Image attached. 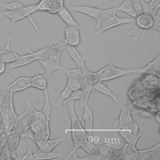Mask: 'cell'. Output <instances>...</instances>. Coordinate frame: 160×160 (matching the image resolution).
<instances>
[{
	"mask_svg": "<svg viewBox=\"0 0 160 160\" xmlns=\"http://www.w3.org/2000/svg\"><path fill=\"white\" fill-rule=\"evenodd\" d=\"M66 104L68 112L71 119V138L74 146L72 151L76 152L78 148H81L86 141H88V136L82 126L81 118L78 117L75 113L74 108V101H69Z\"/></svg>",
	"mask_w": 160,
	"mask_h": 160,
	"instance_id": "obj_1",
	"label": "cell"
},
{
	"mask_svg": "<svg viewBox=\"0 0 160 160\" xmlns=\"http://www.w3.org/2000/svg\"><path fill=\"white\" fill-rule=\"evenodd\" d=\"M36 112V110L34 108L31 102L26 99L25 110L21 115L18 116L17 121L12 133H19L22 138H28V131L35 118Z\"/></svg>",
	"mask_w": 160,
	"mask_h": 160,
	"instance_id": "obj_2",
	"label": "cell"
},
{
	"mask_svg": "<svg viewBox=\"0 0 160 160\" xmlns=\"http://www.w3.org/2000/svg\"><path fill=\"white\" fill-rule=\"evenodd\" d=\"M36 11H38L37 4H32L27 6H24L22 8L18 10H14V11L4 10L2 12V14L4 16L11 19L12 28L13 27L14 24L16 22L27 18L29 19L32 27L34 28V29H35V31H36L38 32H39V30L36 23L31 17V14Z\"/></svg>",
	"mask_w": 160,
	"mask_h": 160,
	"instance_id": "obj_3",
	"label": "cell"
},
{
	"mask_svg": "<svg viewBox=\"0 0 160 160\" xmlns=\"http://www.w3.org/2000/svg\"><path fill=\"white\" fill-rule=\"evenodd\" d=\"M133 73H136V69H127L117 68L113 64L112 61H111L109 64L101 68L100 70L94 72L96 81L101 82L110 81Z\"/></svg>",
	"mask_w": 160,
	"mask_h": 160,
	"instance_id": "obj_4",
	"label": "cell"
},
{
	"mask_svg": "<svg viewBox=\"0 0 160 160\" xmlns=\"http://www.w3.org/2000/svg\"><path fill=\"white\" fill-rule=\"evenodd\" d=\"M17 116L13 103V93L4 88L0 94L1 119L13 120Z\"/></svg>",
	"mask_w": 160,
	"mask_h": 160,
	"instance_id": "obj_5",
	"label": "cell"
},
{
	"mask_svg": "<svg viewBox=\"0 0 160 160\" xmlns=\"http://www.w3.org/2000/svg\"><path fill=\"white\" fill-rule=\"evenodd\" d=\"M121 136L126 143L136 146L139 138L141 137L140 127L134 120L129 123L122 125L116 128Z\"/></svg>",
	"mask_w": 160,
	"mask_h": 160,
	"instance_id": "obj_6",
	"label": "cell"
},
{
	"mask_svg": "<svg viewBox=\"0 0 160 160\" xmlns=\"http://www.w3.org/2000/svg\"><path fill=\"white\" fill-rule=\"evenodd\" d=\"M46 49V46L39 49L36 51H32L29 49L27 48L26 50L28 51V53L27 54L23 56H19V58L13 62L11 63L9 66V68L14 69L22 66H24L28 65L36 60H38L40 58H41L44 53L45 52Z\"/></svg>",
	"mask_w": 160,
	"mask_h": 160,
	"instance_id": "obj_7",
	"label": "cell"
},
{
	"mask_svg": "<svg viewBox=\"0 0 160 160\" xmlns=\"http://www.w3.org/2000/svg\"><path fill=\"white\" fill-rule=\"evenodd\" d=\"M133 22H134V18H133L118 17L115 14L105 19L101 24L99 29L96 31L95 34L97 36H100L104 31L108 29L120 25L132 23Z\"/></svg>",
	"mask_w": 160,
	"mask_h": 160,
	"instance_id": "obj_8",
	"label": "cell"
},
{
	"mask_svg": "<svg viewBox=\"0 0 160 160\" xmlns=\"http://www.w3.org/2000/svg\"><path fill=\"white\" fill-rule=\"evenodd\" d=\"M57 32H58V29H56L52 34L51 41L49 42L48 45L46 46L45 52L44 53L42 57H45L50 59H52L53 61H55L58 62H60L61 54L62 52L64 50H65L66 45L65 44L63 41L55 45L52 44V42L54 40Z\"/></svg>",
	"mask_w": 160,
	"mask_h": 160,
	"instance_id": "obj_9",
	"label": "cell"
},
{
	"mask_svg": "<svg viewBox=\"0 0 160 160\" xmlns=\"http://www.w3.org/2000/svg\"><path fill=\"white\" fill-rule=\"evenodd\" d=\"M62 29L64 33V39L63 41L66 45L76 47L81 42V28L73 26H68L62 27Z\"/></svg>",
	"mask_w": 160,
	"mask_h": 160,
	"instance_id": "obj_10",
	"label": "cell"
},
{
	"mask_svg": "<svg viewBox=\"0 0 160 160\" xmlns=\"http://www.w3.org/2000/svg\"><path fill=\"white\" fill-rule=\"evenodd\" d=\"M31 77L30 76L19 77L4 89L14 94L17 92L24 91L31 87Z\"/></svg>",
	"mask_w": 160,
	"mask_h": 160,
	"instance_id": "obj_11",
	"label": "cell"
},
{
	"mask_svg": "<svg viewBox=\"0 0 160 160\" xmlns=\"http://www.w3.org/2000/svg\"><path fill=\"white\" fill-rule=\"evenodd\" d=\"M39 62L42 65L44 69V75L49 81L51 74L55 71L60 70L63 71L64 68L61 65L60 62L50 59L45 57H41L38 60Z\"/></svg>",
	"mask_w": 160,
	"mask_h": 160,
	"instance_id": "obj_12",
	"label": "cell"
},
{
	"mask_svg": "<svg viewBox=\"0 0 160 160\" xmlns=\"http://www.w3.org/2000/svg\"><path fill=\"white\" fill-rule=\"evenodd\" d=\"M33 140L38 146V151H51L59 143L66 139V137H61L54 139H36L34 138H30Z\"/></svg>",
	"mask_w": 160,
	"mask_h": 160,
	"instance_id": "obj_13",
	"label": "cell"
},
{
	"mask_svg": "<svg viewBox=\"0 0 160 160\" xmlns=\"http://www.w3.org/2000/svg\"><path fill=\"white\" fill-rule=\"evenodd\" d=\"M134 22L138 28L142 29L144 31L141 35L142 39L145 32L152 28L153 24V18L151 14L145 12H141L136 16L134 18Z\"/></svg>",
	"mask_w": 160,
	"mask_h": 160,
	"instance_id": "obj_14",
	"label": "cell"
},
{
	"mask_svg": "<svg viewBox=\"0 0 160 160\" xmlns=\"http://www.w3.org/2000/svg\"><path fill=\"white\" fill-rule=\"evenodd\" d=\"M160 56L158 55L153 61L149 62L145 67L136 69V73L155 76L159 78Z\"/></svg>",
	"mask_w": 160,
	"mask_h": 160,
	"instance_id": "obj_15",
	"label": "cell"
},
{
	"mask_svg": "<svg viewBox=\"0 0 160 160\" xmlns=\"http://www.w3.org/2000/svg\"><path fill=\"white\" fill-rule=\"evenodd\" d=\"M98 153L101 155L104 160L109 159H122L121 149L111 148L105 144L97 146Z\"/></svg>",
	"mask_w": 160,
	"mask_h": 160,
	"instance_id": "obj_16",
	"label": "cell"
},
{
	"mask_svg": "<svg viewBox=\"0 0 160 160\" xmlns=\"http://www.w3.org/2000/svg\"><path fill=\"white\" fill-rule=\"evenodd\" d=\"M140 160H159L160 144L158 143L154 146L146 149L138 150Z\"/></svg>",
	"mask_w": 160,
	"mask_h": 160,
	"instance_id": "obj_17",
	"label": "cell"
},
{
	"mask_svg": "<svg viewBox=\"0 0 160 160\" xmlns=\"http://www.w3.org/2000/svg\"><path fill=\"white\" fill-rule=\"evenodd\" d=\"M119 106L121 111L118 119L116 120L117 125L116 128L133 121L131 116V111L133 108V103H131L128 106H124L121 103Z\"/></svg>",
	"mask_w": 160,
	"mask_h": 160,
	"instance_id": "obj_18",
	"label": "cell"
},
{
	"mask_svg": "<svg viewBox=\"0 0 160 160\" xmlns=\"http://www.w3.org/2000/svg\"><path fill=\"white\" fill-rule=\"evenodd\" d=\"M65 50H66L70 57L72 58V59L76 64L77 68L82 70L87 69L86 67L85 66L84 63L86 58L79 54V52L77 51L76 47L66 45Z\"/></svg>",
	"mask_w": 160,
	"mask_h": 160,
	"instance_id": "obj_19",
	"label": "cell"
},
{
	"mask_svg": "<svg viewBox=\"0 0 160 160\" xmlns=\"http://www.w3.org/2000/svg\"><path fill=\"white\" fill-rule=\"evenodd\" d=\"M138 149L136 146L126 143L121 148L122 159L123 160H140L138 155Z\"/></svg>",
	"mask_w": 160,
	"mask_h": 160,
	"instance_id": "obj_20",
	"label": "cell"
},
{
	"mask_svg": "<svg viewBox=\"0 0 160 160\" xmlns=\"http://www.w3.org/2000/svg\"><path fill=\"white\" fill-rule=\"evenodd\" d=\"M84 108V113L82 116V119L85 124V131L89 136L92 135L93 123H94V117L93 113L91 109L88 106V104H85Z\"/></svg>",
	"mask_w": 160,
	"mask_h": 160,
	"instance_id": "obj_21",
	"label": "cell"
},
{
	"mask_svg": "<svg viewBox=\"0 0 160 160\" xmlns=\"http://www.w3.org/2000/svg\"><path fill=\"white\" fill-rule=\"evenodd\" d=\"M21 138H22L21 136L17 132L11 133V134L7 136V140H6V144L11 152V154L13 159H17L16 149L18 148V146Z\"/></svg>",
	"mask_w": 160,
	"mask_h": 160,
	"instance_id": "obj_22",
	"label": "cell"
},
{
	"mask_svg": "<svg viewBox=\"0 0 160 160\" xmlns=\"http://www.w3.org/2000/svg\"><path fill=\"white\" fill-rule=\"evenodd\" d=\"M72 9L76 12L86 14L95 19L102 11V9L89 6H77L73 7Z\"/></svg>",
	"mask_w": 160,
	"mask_h": 160,
	"instance_id": "obj_23",
	"label": "cell"
},
{
	"mask_svg": "<svg viewBox=\"0 0 160 160\" xmlns=\"http://www.w3.org/2000/svg\"><path fill=\"white\" fill-rule=\"evenodd\" d=\"M56 14L68 26H76L82 29V28L77 23L69 11L64 6H63Z\"/></svg>",
	"mask_w": 160,
	"mask_h": 160,
	"instance_id": "obj_24",
	"label": "cell"
},
{
	"mask_svg": "<svg viewBox=\"0 0 160 160\" xmlns=\"http://www.w3.org/2000/svg\"><path fill=\"white\" fill-rule=\"evenodd\" d=\"M92 91H96L99 92H101L103 94L108 96L119 105L121 104L117 96L106 85H104L102 82H101V81L96 82L92 86Z\"/></svg>",
	"mask_w": 160,
	"mask_h": 160,
	"instance_id": "obj_25",
	"label": "cell"
},
{
	"mask_svg": "<svg viewBox=\"0 0 160 160\" xmlns=\"http://www.w3.org/2000/svg\"><path fill=\"white\" fill-rule=\"evenodd\" d=\"M48 81H49L44 74H36L34 75L33 77H31V87L43 91L46 88H47Z\"/></svg>",
	"mask_w": 160,
	"mask_h": 160,
	"instance_id": "obj_26",
	"label": "cell"
},
{
	"mask_svg": "<svg viewBox=\"0 0 160 160\" xmlns=\"http://www.w3.org/2000/svg\"><path fill=\"white\" fill-rule=\"evenodd\" d=\"M118 11L116 8H111L106 9H102L101 12L96 19V31H98L102 22L107 18L116 14Z\"/></svg>",
	"mask_w": 160,
	"mask_h": 160,
	"instance_id": "obj_27",
	"label": "cell"
},
{
	"mask_svg": "<svg viewBox=\"0 0 160 160\" xmlns=\"http://www.w3.org/2000/svg\"><path fill=\"white\" fill-rule=\"evenodd\" d=\"M72 90L66 86L64 89L62 91V92L59 94L58 96V98L57 99V101L56 103L53 105H52V108H55L58 109L59 112H61V107L63 106V102L66 101V99L69 97L70 94L72 92Z\"/></svg>",
	"mask_w": 160,
	"mask_h": 160,
	"instance_id": "obj_28",
	"label": "cell"
},
{
	"mask_svg": "<svg viewBox=\"0 0 160 160\" xmlns=\"http://www.w3.org/2000/svg\"><path fill=\"white\" fill-rule=\"evenodd\" d=\"M93 84H86L80 89V98L79 99V105L82 108L85 104H88L89 95L92 91Z\"/></svg>",
	"mask_w": 160,
	"mask_h": 160,
	"instance_id": "obj_29",
	"label": "cell"
},
{
	"mask_svg": "<svg viewBox=\"0 0 160 160\" xmlns=\"http://www.w3.org/2000/svg\"><path fill=\"white\" fill-rule=\"evenodd\" d=\"M62 154L59 152L51 151H37L33 154L34 160L36 159H51L57 158H61Z\"/></svg>",
	"mask_w": 160,
	"mask_h": 160,
	"instance_id": "obj_30",
	"label": "cell"
},
{
	"mask_svg": "<svg viewBox=\"0 0 160 160\" xmlns=\"http://www.w3.org/2000/svg\"><path fill=\"white\" fill-rule=\"evenodd\" d=\"M118 12L122 11L126 13L128 15L130 16L131 18H134L136 16V12L134 10V8L132 5L131 0H124L122 3L118 7L116 8Z\"/></svg>",
	"mask_w": 160,
	"mask_h": 160,
	"instance_id": "obj_31",
	"label": "cell"
},
{
	"mask_svg": "<svg viewBox=\"0 0 160 160\" xmlns=\"http://www.w3.org/2000/svg\"><path fill=\"white\" fill-rule=\"evenodd\" d=\"M24 6L19 1H12L2 4V8L5 11H14L21 9Z\"/></svg>",
	"mask_w": 160,
	"mask_h": 160,
	"instance_id": "obj_32",
	"label": "cell"
},
{
	"mask_svg": "<svg viewBox=\"0 0 160 160\" xmlns=\"http://www.w3.org/2000/svg\"><path fill=\"white\" fill-rule=\"evenodd\" d=\"M88 154H93L98 153V149L97 146L93 144L89 141H86L81 147Z\"/></svg>",
	"mask_w": 160,
	"mask_h": 160,
	"instance_id": "obj_33",
	"label": "cell"
},
{
	"mask_svg": "<svg viewBox=\"0 0 160 160\" xmlns=\"http://www.w3.org/2000/svg\"><path fill=\"white\" fill-rule=\"evenodd\" d=\"M0 159L6 160V159H13L11 152L8 148L6 144L4 145L2 150L0 153Z\"/></svg>",
	"mask_w": 160,
	"mask_h": 160,
	"instance_id": "obj_34",
	"label": "cell"
},
{
	"mask_svg": "<svg viewBox=\"0 0 160 160\" xmlns=\"http://www.w3.org/2000/svg\"><path fill=\"white\" fill-rule=\"evenodd\" d=\"M151 12L152 16H154L157 13V11L160 8V0H151L150 2H149Z\"/></svg>",
	"mask_w": 160,
	"mask_h": 160,
	"instance_id": "obj_35",
	"label": "cell"
},
{
	"mask_svg": "<svg viewBox=\"0 0 160 160\" xmlns=\"http://www.w3.org/2000/svg\"><path fill=\"white\" fill-rule=\"evenodd\" d=\"M79 98H80V89L72 91V92L69 96V97L63 102V105L66 104L69 101H74L76 100H79Z\"/></svg>",
	"mask_w": 160,
	"mask_h": 160,
	"instance_id": "obj_36",
	"label": "cell"
},
{
	"mask_svg": "<svg viewBox=\"0 0 160 160\" xmlns=\"http://www.w3.org/2000/svg\"><path fill=\"white\" fill-rule=\"evenodd\" d=\"M132 5L134 8V10L136 12V14H139L142 12V8H141V3L140 0H131Z\"/></svg>",
	"mask_w": 160,
	"mask_h": 160,
	"instance_id": "obj_37",
	"label": "cell"
},
{
	"mask_svg": "<svg viewBox=\"0 0 160 160\" xmlns=\"http://www.w3.org/2000/svg\"><path fill=\"white\" fill-rule=\"evenodd\" d=\"M153 18V24L151 29H154L158 31L159 32H160V16L157 14L152 16Z\"/></svg>",
	"mask_w": 160,
	"mask_h": 160,
	"instance_id": "obj_38",
	"label": "cell"
},
{
	"mask_svg": "<svg viewBox=\"0 0 160 160\" xmlns=\"http://www.w3.org/2000/svg\"><path fill=\"white\" fill-rule=\"evenodd\" d=\"M22 160H34L33 158V153L32 151V149L30 147L26 153L24 155V156L22 158Z\"/></svg>",
	"mask_w": 160,
	"mask_h": 160,
	"instance_id": "obj_39",
	"label": "cell"
},
{
	"mask_svg": "<svg viewBox=\"0 0 160 160\" xmlns=\"http://www.w3.org/2000/svg\"><path fill=\"white\" fill-rule=\"evenodd\" d=\"M6 140H7V136H6L4 134L0 136V153L2 150L4 145L6 143Z\"/></svg>",
	"mask_w": 160,
	"mask_h": 160,
	"instance_id": "obj_40",
	"label": "cell"
},
{
	"mask_svg": "<svg viewBox=\"0 0 160 160\" xmlns=\"http://www.w3.org/2000/svg\"><path fill=\"white\" fill-rule=\"evenodd\" d=\"M6 69V63L0 61V74L4 72Z\"/></svg>",
	"mask_w": 160,
	"mask_h": 160,
	"instance_id": "obj_41",
	"label": "cell"
},
{
	"mask_svg": "<svg viewBox=\"0 0 160 160\" xmlns=\"http://www.w3.org/2000/svg\"><path fill=\"white\" fill-rule=\"evenodd\" d=\"M159 116H159V111H157L156 113L155 114V119H156V122L158 123V124H159V122H160V121H159V120H160Z\"/></svg>",
	"mask_w": 160,
	"mask_h": 160,
	"instance_id": "obj_42",
	"label": "cell"
},
{
	"mask_svg": "<svg viewBox=\"0 0 160 160\" xmlns=\"http://www.w3.org/2000/svg\"><path fill=\"white\" fill-rule=\"evenodd\" d=\"M4 134V131H3V129L1 128H0V136H1L2 134Z\"/></svg>",
	"mask_w": 160,
	"mask_h": 160,
	"instance_id": "obj_43",
	"label": "cell"
},
{
	"mask_svg": "<svg viewBox=\"0 0 160 160\" xmlns=\"http://www.w3.org/2000/svg\"><path fill=\"white\" fill-rule=\"evenodd\" d=\"M104 2H108L109 1V0H104Z\"/></svg>",
	"mask_w": 160,
	"mask_h": 160,
	"instance_id": "obj_44",
	"label": "cell"
}]
</instances>
